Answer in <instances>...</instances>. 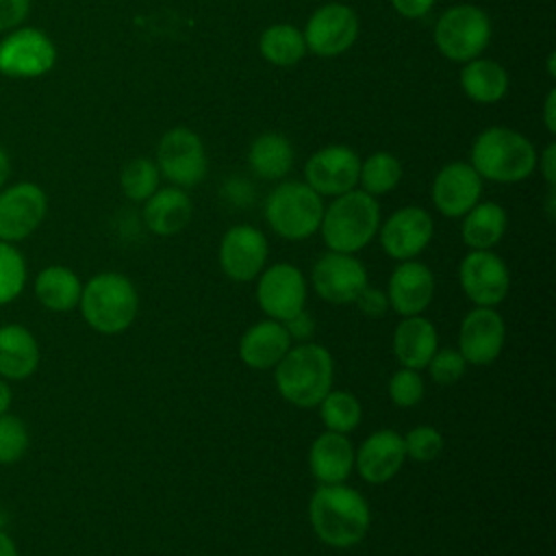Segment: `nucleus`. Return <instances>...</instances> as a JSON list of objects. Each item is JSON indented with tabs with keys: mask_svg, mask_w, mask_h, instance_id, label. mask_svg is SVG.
<instances>
[{
	"mask_svg": "<svg viewBox=\"0 0 556 556\" xmlns=\"http://www.w3.org/2000/svg\"><path fill=\"white\" fill-rule=\"evenodd\" d=\"M256 282V302L261 311L276 321H287L306 308V278L291 263L265 267Z\"/></svg>",
	"mask_w": 556,
	"mask_h": 556,
	"instance_id": "1a4fd4ad",
	"label": "nucleus"
},
{
	"mask_svg": "<svg viewBox=\"0 0 556 556\" xmlns=\"http://www.w3.org/2000/svg\"><path fill=\"white\" fill-rule=\"evenodd\" d=\"M78 308L96 332L119 334L132 326L139 313V293L124 274L102 271L83 285Z\"/></svg>",
	"mask_w": 556,
	"mask_h": 556,
	"instance_id": "39448f33",
	"label": "nucleus"
},
{
	"mask_svg": "<svg viewBox=\"0 0 556 556\" xmlns=\"http://www.w3.org/2000/svg\"><path fill=\"white\" fill-rule=\"evenodd\" d=\"M434 298V274L419 261H402L387 285L389 308L402 317L421 315Z\"/></svg>",
	"mask_w": 556,
	"mask_h": 556,
	"instance_id": "412c9836",
	"label": "nucleus"
},
{
	"mask_svg": "<svg viewBox=\"0 0 556 556\" xmlns=\"http://www.w3.org/2000/svg\"><path fill=\"white\" fill-rule=\"evenodd\" d=\"M361 159L348 146H326L308 156L304 182L319 195H341L358 185Z\"/></svg>",
	"mask_w": 556,
	"mask_h": 556,
	"instance_id": "f3484780",
	"label": "nucleus"
},
{
	"mask_svg": "<svg viewBox=\"0 0 556 556\" xmlns=\"http://www.w3.org/2000/svg\"><path fill=\"white\" fill-rule=\"evenodd\" d=\"M317 406H319V417L326 430L339 432V434H350L352 430H356L363 417L361 402L350 391L330 389Z\"/></svg>",
	"mask_w": 556,
	"mask_h": 556,
	"instance_id": "473e14b6",
	"label": "nucleus"
},
{
	"mask_svg": "<svg viewBox=\"0 0 556 556\" xmlns=\"http://www.w3.org/2000/svg\"><path fill=\"white\" fill-rule=\"evenodd\" d=\"M536 150L532 141L504 126L482 130L473 146L469 163L480 178L493 182H521L536 169Z\"/></svg>",
	"mask_w": 556,
	"mask_h": 556,
	"instance_id": "7ed1b4c3",
	"label": "nucleus"
},
{
	"mask_svg": "<svg viewBox=\"0 0 556 556\" xmlns=\"http://www.w3.org/2000/svg\"><path fill=\"white\" fill-rule=\"evenodd\" d=\"M282 324H285L291 341H298V343L308 341L313 337V332H315V319H313V315L306 313V308L300 311L298 315H293L291 319L282 321Z\"/></svg>",
	"mask_w": 556,
	"mask_h": 556,
	"instance_id": "79ce46f5",
	"label": "nucleus"
},
{
	"mask_svg": "<svg viewBox=\"0 0 556 556\" xmlns=\"http://www.w3.org/2000/svg\"><path fill=\"white\" fill-rule=\"evenodd\" d=\"M56 48L39 28H13L0 41V74L13 78H37L52 70Z\"/></svg>",
	"mask_w": 556,
	"mask_h": 556,
	"instance_id": "9d476101",
	"label": "nucleus"
},
{
	"mask_svg": "<svg viewBox=\"0 0 556 556\" xmlns=\"http://www.w3.org/2000/svg\"><path fill=\"white\" fill-rule=\"evenodd\" d=\"M393 356L402 367L408 369H424L434 352L439 350V334L430 319L421 315L402 317L393 330L391 339Z\"/></svg>",
	"mask_w": 556,
	"mask_h": 556,
	"instance_id": "5701e85b",
	"label": "nucleus"
},
{
	"mask_svg": "<svg viewBox=\"0 0 556 556\" xmlns=\"http://www.w3.org/2000/svg\"><path fill=\"white\" fill-rule=\"evenodd\" d=\"M30 11V0H0V33L20 26Z\"/></svg>",
	"mask_w": 556,
	"mask_h": 556,
	"instance_id": "a19ab883",
	"label": "nucleus"
},
{
	"mask_svg": "<svg viewBox=\"0 0 556 556\" xmlns=\"http://www.w3.org/2000/svg\"><path fill=\"white\" fill-rule=\"evenodd\" d=\"M161 172L152 159L135 156L124 163L119 172V187L132 202H146L159 189Z\"/></svg>",
	"mask_w": 556,
	"mask_h": 556,
	"instance_id": "72a5a7b5",
	"label": "nucleus"
},
{
	"mask_svg": "<svg viewBox=\"0 0 556 556\" xmlns=\"http://www.w3.org/2000/svg\"><path fill=\"white\" fill-rule=\"evenodd\" d=\"M0 556H17L15 541L4 530H0Z\"/></svg>",
	"mask_w": 556,
	"mask_h": 556,
	"instance_id": "49530a36",
	"label": "nucleus"
},
{
	"mask_svg": "<svg viewBox=\"0 0 556 556\" xmlns=\"http://www.w3.org/2000/svg\"><path fill=\"white\" fill-rule=\"evenodd\" d=\"M248 165L265 180L285 178L293 167V146L282 132H263L248 150Z\"/></svg>",
	"mask_w": 556,
	"mask_h": 556,
	"instance_id": "c756f323",
	"label": "nucleus"
},
{
	"mask_svg": "<svg viewBox=\"0 0 556 556\" xmlns=\"http://www.w3.org/2000/svg\"><path fill=\"white\" fill-rule=\"evenodd\" d=\"M463 293L476 306H497L510 289V271L502 256L491 250H471L458 265Z\"/></svg>",
	"mask_w": 556,
	"mask_h": 556,
	"instance_id": "9b49d317",
	"label": "nucleus"
},
{
	"mask_svg": "<svg viewBox=\"0 0 556 556\" xmlns=\"http://www.w3.org/2000/svg\"><path fill=\"white\" fill-rule=\"evenodd\" d=\"M432 235L434 222L421 206H402L378 228L382 250L400 263L419 256L428 248Z\"/></svg>",
	"mask_w": 556,
	"mask_h": 556,
	"instance_id": "dca6fc26",
	"label": "nucleus"
},
{
	"mask_svg": "<svg viewBox=\"0 0 556 556\" xmlns=\"http://www.w3.org/2000/svg\"><path fill=\"white\" fill-rule=\"evenodd\" d=\"M313 289L330 304H354L358 293L369 285L367 269L354 254L328 250L313 265Z\"/></svg>",
	"mask_w": 556,
	"mask_h": 556,
	"instance_id": "4468645a",
	"label": "nucleus"
},
{
	"mask_svg": "<svg viewBox=\"0 0 556 556\" xmlns=\"http://www.w3.org/2000/svg\"><path fill=\"white\" fill-rule=\"evenodd\" d=\"M291 343L285 324L267 317L243 332L239 339V358L250 369H271L287 354Z\"/></svg>",
	"mask_w": 556,
	"mask_h": 556,
	"instance_id": "4be33fe9",
	"label": "nucleus"
},
{
	"mask_svg": "<svg viewBox=\"0 0 556 556\" xmlns=\"http://www.w3.org/2000/svg\"><path fill=\"white\" fill-rule=\"evenodd\" d=\"M334 363L330 352L313 341L291 345L274 367L278 393L298 408L317 406L332 389Z\"/></svg>",
	"mask_w": 556,
	"mask_h": 556,
	"instance_id": "f03ea898",
	"label": "nucleus"
},
{
	"mask_svg": "<svg viewBox=\"0 0 556 556\" xmlns=\"http://www.w3.org/2000/svg\"><path fill=\"white\" fill-rule=\"evenodd\" d=\"M426 367L434 382L452 384L463 378V374L467 369V361L463 358V354L458 350L445 348V350H437Z\"/></svg>",
	"mask_w": 556,
	"mask_h": 556,
	"instance_id": "58836bf2",
	"label": "nucleus"
},
{
	"mask_svg": "<svg viewBox=\"0 0 556 556\" xmlns=\"http://www.w3.org/2000/svg\"><path fill=\"white\" fill-rule=\"evenodd\" d=\"M354 304H356V308H358L363 315H367V317H371V319H378V317H382V315L389 311L387 293H382L380 289L369 287V285L358 293V298L354 300Z\"/></svg>",
	"mask_w": 556,
	"mask_h": 556,
	"instance_id": "ea45409f",
	"label": "nucleus"
},
{
	"mask_svg": "<svg viewBox=\"0 0 556 556\" xmlns=\"http://www.w3.org/2000/svg\"><path fill=\"white\" fill-rule=\"evenodd\" d=\"M324 202L306 182H280L265 200V219L269 228L287 241H304L319 230Z\"/></svg>",
	"mask_w": 556,
	"mask_h": 556,
	"instance_id": "423d86ee",
	"label": "nucleus"
},
{
	"mask_svg": "<svg viewBox=\"0 0 556 556\" xmlns=\"http://www.w3.org/2000/svg\"><path fill=\"white\" fill-rule=\"evenodd\" d=\"M504 317L493 306H473L458 328V352L467 365H491L504 350Z\"/></svg>",
	"mask_w": 556,
	"mask_h": 556,
	"instance_id": "a211bd4d",
	"label": "nucleus"
},
{
	"mask_svg": "<svg viewBox=\"0 0 556 556\" xmlns=\"http://www.w3.org/2000/svg\"><path fill=\"white\" fill-rule=\"evenodd\" d=\"M269 245L265 235L250 226L239 224L224 232L217 250L219 269L235 282H250L254 280L267 263Z\"/></svg>",
	"mask_w": 556,
	"mask_h": 556,
	"instance_id": "2eb2a0df",
	"label": "nucleus"
},
{
	"mask_svg": "<svg viewBox=\"0 0 556 556\" xmlns=\"http://www.w3.org/2000/svg\"><path fill=\"white\" fill-rule=\"evenodd\" d=\"M83 293L80 278L65 265H50L35 278V295L39 304L54 313H67L78 306Z\"/></svg>",
	"mask_w": 556,
	"mask_h": 556,
	"instance_id": "c85d7f7f",
	"label": "nucleus"
},
{
	"mask_svg": "<svg viewBox=\"0 0 556 556\" xmlns=\"http://www.w3.org/2000/svg\"><path fill=\"white\" fill-rule=\"evenodd\" d=\"M404 460V437L391 428L371 432L354 452V467L369 484H384L395 478Z\"/></svg>",
	"mask_w": 556,
	"mask_h": 556,
	"instance_id": "aec40b11",
	"label": "nucleus"
},
{
	"mask_svg": "<svg viewBox=\"0 0 556 556\" xmlns=\"http://www.w3.org/2000/svg\"><path fill=\"white\" fill-rule=\"evenodd\" d=\"M482 178L471 163L454 161L443 165L432 180L434 208L445 217H463L471 206L480 202Z\"/></svg>",
	"mask_w": 556,
	"mask_h": 556,
	"instance_id": "6ab92c4d",
	"label": "nucleus"
},
{
	"mask_svg": "<svg viewBox=\"0 0 556 556\" xmlns=\"http://www.w3.org/2000/svg\"><path fill=\"white\" fill-rule=\"evenodd\" d=\"M358 15L343 2H328L319 7L306 22V50L330 59L348 52L358 37Z\"/></svg>",
	"mask_w": 556,
	"mask_h": 556,
	"instance_id": "f8f14e48",
	"label": "nucleus"
},
{
	"mask_svg": "<svg viewBox=\"0 0 556 556\" xmlns=\"http://www.w3.org/2000/svg\"><path fill=\"white\" fill-rule=\"evenodd\" d=\"M460 87L465 96L478 104H495L508 91V74L493 59H471L460 70Z\"/></svg>",
	"mask_w": 556,
	"mask_h": 556,
	"instance_id": "bb28decb",
	"label": "nucleus"
},
{
	"mask_svg": "<svg viewBox=\"0 0 556 556\" xmlns=\"http://www.w3.org/2000/svg\"><path fill=\"white\" fill-rule=\"evenodd\" d=\"M28 450V430L22 417L13 413L0 415V465L17 463Z\"/></svg>",
	"mask_w": 556,
	"mask_h": 556,
	"instance_id": "c9c22d12",
	"label": "nucleus"
},
{
	"mask_svg": "<svg viewBox=\"0 0 556 556\" xmlns=\"http://www.w3.org/2000/svg\"><path fill=\"white\" fill-rule=\"evenodd\" d=\"M261 56L278 67H291L306 54L304 33L291 24H274L258 39Z\"/></svg>",
	"mask_w": 556,
	"mask_h": 556,
	"instance_id": "7c9ffc66",
	"label": "nucleus"
},
{
	"mask_svg": "<svg viewBox=\"0 0 556 556\" xmlns=\"http://www.w3.org/2000/svg\"><path fill=\"white\" fill-rule=\"evenodd\" d=\"M308 467L319 484L345 482L354 469V447L348 434L321 432L308 450Z\"/></svg>",
	"mask_w": 556,
	"mask_h": 556,
	"instance_id": "b1692460",
	"label": "nucleus"
},
{
	"mask_svg": "<svg viewBox=\"0 0 556 556\" xmlns=\"http://www.w3.org/2000/svg\"><path fill=\"white\" fill-rule=\"evenodd\" d=\"M308 521L321 543L348 549L365 539L371 513L354 486L345 482L319 484L308 502Z\"/></svg>",
	"mask_w": 556,
	"mask_h": 556,
	"instance_id": "f257e3e1",
	"label": "nucleus"
},
{
	"mask_svg": "<svg viewBox=\"0 0 556 556\" xmlns=\"http://www.w3.org/2000/svg\"><path fill=\"white\" fill-rule=\"evenodd\" d=\"M402 180V163L391 152H374L361 161L358 185L365 193L378 198L393 191Z\"/></svg>",
	"mask_w": 556,
	"mask_h": 556,
	"instance_id": "2f4dec72",
	"label": "nucleus"
},
{
	"mask_svg": "<svg viewBox=\"0 0 556 556\" xmlns=\"http://www.w3.org/2000/svg\"><path fill=\"white\" fill-rule=\"evenodd\" d=\"M9 174H11V161H9V154L4 152V148L0 146V189L9 180Z\"/></svg>",
	"mask_w": 556,
	"mask_h": 556,
	"instance_id": "09e8293b",
	"label": "nucleus"
},
{
	"mask_svg": "<svg viewBox=\"0 0 556 556\" xmlns=\"http://www.w3.org/2000/svg\"><path fill=\"white\" fill-rule=\"evenodd\" d=\"M426 384L417 369L400 367L389 378V397L397 408H410L417 406L424 400Z\"/></svg>",
	"mask_w": 556,
	"mask_h": 556,
	"instance_id": "e433bc0d",
	"label": "nucleus"
},
{
	"mask_svg": "<svg viewBox=\"0 0 556 556\" xmlns=\"http://www.w3.org/2000/svg\"><path fill=\"white\" fill-rule=\"evenodd\" d=\"M380 228L378 200L363 189H352L337 195L330 206H324L319 232L328 250L354 254L363 250Z\"/></svg>",
	"mask_w": 556,
	"mask_h": 556,
	"instance_id": "20e7f679",
	"label": "nucleus"
},
{
	"mask_svg": "<svg viewBox=\"0 0 556 556\" xmlns=\"http://www.w3.org/2000/svg\"><path fill=\"white\" fill-rule=\"evenodd\" d=\"M536 165H539L547 187H554V182H556V146L554 143H547L543 154L536 159Z\"/></svg>",
	"mask_w": 556,
	"mask_h": 556,
	"instance_id": "c03bdc74",
	"label": "nucleus"
},
{
	"mask_svg": "<svg viewBox=\"0 0 556 556\" xmlns=\"http://www.w3.org/2000/svg\"><path fill=\"white\" fill-rule=\"evenodd\" d=\"M46 191L35 182H15L0 189V241H22L43 222Z\"/></svg>",
	"mask_w": 556,
	"mask_h": 556,
	"instance_id": "ddd939ff",
	"label": "nucleus"
},
{
	"mask_svg": "<svg viewBox=\"0 0 556 556\" xmlns=\"http://www.w3.org/2000/svg\"><path fill=\"white\" fill-rule=\"evenodd\" d=\"M26 285V261L22 252L9 243L0 241V306L13 302Z\"/></svg>",
	"mask_w": 556,
	"mask_h": 556,
	"instance_id": "f704fd0d",
	"label": "nucleus"
},
{
	"mask_svg": "<svg viewBox=\"0 0 556 556\" xmlns=\"http://www.w3.org/2000/svg\"><path fill=\"white\" fill-rule=\"evenodd\" d=\"M193 204L180 187L156 189L143 202V224L159 237H172L185 230L191 222Z\"/></svg>",
	"mask_w": 556,
	"mask_h": 556,
	"instance_id": "393cba45",
	"label": "nucleus"
},
{
	"mask_svg": "<svg viewBox=\"0 0 556 556\" xmlns=\"http://www.w3.org/2000/svg\"><path fill=\"white\" fill-rule=\"evenodd\" d=\"M506 211L497 202H478L463 215L460 239L469 250H491L506 232Z\"/></svg>",
	"mask_w": 556,
	"mask_h": 556,
	"instance_id": "cd10ccee",
	"label": "nucleus"
},
{
	"mask_svg": "<svg viewBox=\"0 0 556 556\" xmlns=\"http://www.w3.org/2000/svg\"><path fill=\"white\" fill-rule=\"evenodd\" d=\"M159 172L180 189L195 187L204 180L208 159L202 139L191 128H169L156 146Z\"/></svg>",
	"mask_w": 556,
	"mask_h": 556,
	"instance_id": "6e6552de",
	"label": "nucleus"
},
{
	"mask_svg": "<svg viewBox=\"0 0 556 556\" xmlns=\"http://www.w3.org/2000/svg\"><path fill=\"white\" fill-rule=\"evenodd\" d=\"M491 41V20L476 4H456L434 24V46L456 63L478 59Z\"/></svg>",
	"mask_w": 556,
	"mask_h": 556,
	"instance_id": "0eeeda50",
	"label": "nucleus"
},
{
	"mask_svg": "<svg viewBox=\"0 0 556 556\" xmlns=\"http://www.w3.org/2000/svg\"><path fill=\"white\" fill-rule=\"evenodd\" d=\"M556 91L549 89L547 98H545V104H543V122L547 126V130L554 135L556 132Z\"/></svg>",
	"mask_w": 556,
	"mask_h": 556,
	"instance_id": "a18cd8bd",
	"label": "nucleus"
},
{
	"mask_svg": "<svg viewBox=\"0 0 556 556\" xmlns=\"http://www.w3.org/2000/svg\"><path fill=\"white\" fill-rule=\"evenodd\" d=\"M39 365V343L35 334L20 326H0V378L24 380L35 374Z\"/></svg>",
	"mask_w": 556,
	"mask_h": 556,
	"instance_id": "a878e982",
	"label": "nucleus"
},
{
	"mask_svg": "<svg viewBox=\"0 0 556 556\" xmlns=\"http://www.w3.org/2000/svg\"><path fill=\"white\" fill-rule=\"evenodd\" d=\"M391 4L402 17L417 20V17H424L432 9L434 0H391Z\"/></svg>",
	"mask_w": 556,
	"mask_h": 556,
	"instance_id": "37998d69",
	"label": "nucleus"
},
{
	"mask_svg": "<svg viewBox=\"0 0 556 556\" xmlns=\"http://www.w3.org/2000/svg\"><path fill=\"white\" fill-rule=\"evenodd\" d=\"M11 400H13V395H11V389H9L7 380H4V378H0V415L9 410V406H11Z\"/></svg>",
	"mask_w": 556,
	"mask_h": 556,
	"instance_id": "de8ad7c7",
	"label": "nucleus"
},
{
	"mask_svg": "<svg viewBox=\"0 0 556 556\" xmlns=\"http://www.w3.org/2000/svg\"><path fill=\"white\" fill-rule=\"evenodd\" d=\"M406 456L417 463H430L443 452V437L432 426H417L404 434Z\"/></svg>",
	"mask_w": 556,
	"mask_h": 556,
	"instance_id": "4c0bfd02",
	"label": "nucleus"
}]
</instances>
